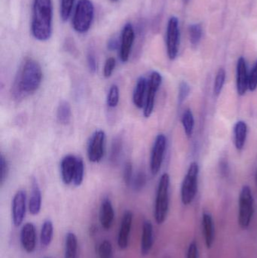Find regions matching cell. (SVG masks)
Returning <instances> with one entry per match:
<instances>
[{"label":"cell","instance_id":"1","mask_svg":"<svg viewBox=\"0 0 257 258\" xmlns=\"http://www.w3.org/2000/svg\"><path fill=\"white\" fill-rule=\"evenodd\" d=\"M42 71L40 64L33 59L24 60L15 77L12 93L16 100L23 99L33 95L40 87Z\"/></svg>","mask_w":257,"mask_h":258},{"label":"cell","instance_id":"2","mask_svg":"<svg viewBox=\"0 0 257 258\" xmlns=\"http://www.w3.org/2000/svg\"><path fill=\"white\" fill-rule=\"evenodd\" d=\"M52 0H33L31 32L33 37L45 42L52 34Z\"/></svg>","mask_w":257,"mask_h":258},{"label":"cell","instance_id":"3","mask_svg":"<svg viewBox=\"0 0 257 258\" xmlns=\"http://www.w3.org/2000/svg\"><path fill=\"white\" fill-rule=\"evenodd\" d=\"M95 17V6L92 0H78L72 18V27L78 33L90 30Z\"/></svg>","mask_w":257,"mask_h":258},{"label":"cell","instance_id":"4","mask_svg":"<svg viewBox=\"0 0 257 258\" xmlns=\"http://www.w3.org/2000/svg\"><path fill=\"white\" fill-rule=\"evenodd\" d=\"M169 186L170 177L167 173H164L158 182L154 209V217L158 224H162L167 218L169 208Z\"/></svg>","mask_w":257,"mask_h":258},{"label":"cell","instance_id":"5","mask_svg":"<svg viewBox=\"0 0 257 258\" xmlns=\"http://www.w3.org/2000/svg\"><path fill=\"white\" fill-rule=\"evenodd\" d=\"M199 171L198 164L196 162H192L181 187V200L185 206L191 204L197 194Z\"/></svg>","mask_w":257,"mask_h":258},{"label":"cell","instance_id":"6","mask_svg":"<svg viewBox=\"0 0 257 258\" xmlns=\"http://www.w3.org/2000/svg\"><path fill=\"white\" fill-rule=\"evenodd\" d=\"M254 207L252 191L248 186L245 185L241 189L239 197V213L238 224L242 229L249 227L253 218Z\"/></svg>","mask_w":257,"mask_h":258},{"label":"cell","instance_id":"7","mask_svg":"<svg viewBox=\"0 0 257 258\" xmlns=\"http://www.w3.org/2000/svg\"><path fill=\"white\" fill-rule=\"evenodd\" d=\"M179 21L175 16L170 17L168 20L166 32V47L167 56L173 60L178 57L180 46Z\"/></svg>","mask_w":257,"mask_h":258},{"label":"cell","instance_id":"8","mask_svg":"<svg viewBox=\"0 0 257 258\" xmlns=\"http://www.w3.org/2000/svg\"><path fill=\"white\" fill-rule=\"evenodd\" d=\"M106 134L104 131L94 132L88 144V157L90 162L96 163L102 160L105 153Z\"/></svg>","mask_w":257,"mask_h":258},{"label":"cell","instance_id":"9","mask_svg":"<svg viewBox=\"0 0 257 258\" xmlns=\"http://www.w3.org/2000/svg\"><path fill=\"white\" fill-rule=\"evenodd\" d=\"M161 82H162V77L161 74L156 71H153L148 80L147 92H146L144 107H143L144 117H149L153 112L155 95L159 89Z\"/></svg>","mask_w":257,"mask_h":258},{"label":"cell","instance_id":"10","mask_svg":"<svg viewBox=\"0 0 257 258\" xmlns=\"http://www.w3.org/2000/svg\"><path fill=\"white\" fill-rule=\"evenodd\" d=\"M167 139L164 135L160 134L155 138L151 152L150 171L153 175H156L159 172L162 165L164 153H165Z\"/></svg>","mask_w":257,"mask_h":258},{"label":"cell","instance_id":"11","mask_svg":"<svg viewBox=\"0 0 257 258\" xmlns=\"http://www.w3.org/2000/svg\"><path fill=\"white\" fill-rule=\"evenodd\" d=\"M134 39H135V33H134V27L131 23H127L122 29L120 48H119V58L123 63L129 60Z\"/></svg>","mask_w":257,"mask_h":258},{"label":"cell","instance_id":"12","mask_svg":"<svg viewBox=\"0 0 257 258\" xmlns=\"http://www.w3.org/2000/svg\"><path fill=\"white\" fill-rule=\"evenodd\" d=\"M27 210V195L25 191L19 190L14 196L12 200V221L14 225L18 227L25 218Z\"/></svg>","mask_w":257,"mask_h":258},{"label":"cell","instance_id":"13","mask_svg":"<svg viewBox=\"0 0 257 258\" xmlns=\"http://www.w3.org/2000/svg\"><path fill=\"white\" fill-rule=\"evenodd\" d=\"M133 214L130 211H126L122 217L118 234V246L122 250L126 249L129 243L130 234H131V227H132Z\"/></svg>","mask_w":257,"mask_h":258},{"label":"cell","instance_id":"14","mask_svg":"<svg viewBox=\"0 0 257 258\" xmlns=\"http://www.w3.org/2000/svg\"><path fill=\"white\" fill-rule=\"evenodd\" d=\"M20 239L23 248L27 253H32L35 251L36 246V227L32 223H27L23 226Z\"/></svg>","mask_w":257,"mask_h":258},{"label":"cell","instance_id":"15","mask_svg":"<svg viewBox=\"0 0 257 258\" xmlns=\"http://www.w3.org/2000/svg\"><path fill=\"white\" fill-rule=\"evenodd\" d=\"M249 75L247 74L245 59L240 57L237 63V92L241 96L245 95L248 89Z\"/></svg>","mask_w":257,"mask_h":258},{"label":"cell","instance_id":"16","mask_svg":"<svg viewBox=\"0 0 257 258\" xmlns=\"http://www.w3.org/2000/svg\"><path fill=\"white\" fill-rule=\"evenodd\" d=\"M78 158L72 155H68L62 159L60 162V172L62 180L65 184L69 185L73 181L75 166Z\"/></svg>","mask_w":257,"mask_h":258},{"label":"cell","instance_id":"17","mask_svg":"<svg viewBox=\"0 0 257 258\" xmlns=\"http://www.w3.org/2000/svg\"><path fill=\"white\" fill-rule=\"evenodd\" d=\"M115 213L113 204L108 198H105L101 203L100 209L99 219L101 227L105 230H109L113 227Z\"/></svg>","mask_w":257,"mask_h":258},{"label":"cell","instance_id":"18","mask_svg":"<svg viewBox=\"0 0 257 258\" xmlns=\"http://www.w3.org/2000/svg\"><path fill=\"white\" fill-rule=\"evenodd\" d=\"M154 242L153 226L149 221H145L142 227L141 254L147 255L152 249Z\"/></svg>","mask_w":257,"mask_h":258},{"label":"cell","instance_id":"19","mask_svg":"<svg viewBox=\"0 0 257 258\" xmlns=\"http://www.w3.org/2000/svg\"><path fill=\"white\" fill-rule=\"evenodd\" d=\"M31 192L29 200V211L33 215H37L42 207V192L36 178H32Z\"/></svg>","mask_w":257,"mask_h":258},{"label":"cell","instance_id":"20","mask_svg":"<svg viewBox=\"0 0 257 258\" xmlns=\"http://www.w3.org/2000/svg\"><path fill=\"white\" fill-rule=\"evenodd\" d=\"M147 86L148 80L144 77H140L137 80L133 92V102L137 108L141 109L144 107Z\"/></svg>","mask_w":257,"mask_h":258},{"label":"cell","instance_id":"21","mask_svg":"<svg viewBox=\"0 0 257 258\" xmlns=\"http://www.w3.org/2000/svg\"><path fill=\"white\" fill-rule=\"evenodd\" d=\"M247 125L244 121H238L234 126V142L237 150H241L245 144Z\"/></svg>","mask_w":257,"mask_h":258},{"label":"cell","instance_id":"22","mask_svg":"<svg viewBox=\"0 0 257 258\" xmlns=\"http://www.w3.org/2000/svg\"><path fill=\"white\" fill-rule=\"evenodd\" d=\"M202 224H203L205 244L208 248H211L214 242V227L212 216L210 214H204Z\"/></svg>","mask_w":257,"mask_h":258},{"label":"cell","instance_id":"23","mask_svg":"<svg viewBox=\"0 0 257 258\" xmlns=\"http://www.w3.org/2000/svg\"><path fill=\"white\" fill-rule=\"evenodd\" d=\"M78 239L75 233L69 232L65 240L64 258H77Z\"/></svg>","mask_w":257,"mask_h":258},{"label":"cell","instance_id":"24","mask_svg":"<svg viewBox=\"0 0 257 258\" xmlns=\"http://www.w3.org/2000/svg\"><path fill=\"white\" fill-rule=\"evenodd\" d=\"M54 236V226L50 220H45L42 224L40 232L41 245L43 247L49 246Z\"/></svg>","mask_w":257,"mask_h":258},{"label":"cell","instance_id":"25","mask_svg":"<svg viewBox=\"0 0 257 258\" xmlns=\"http://www.w3.org/2000/svg\"><path fill=\"white\" fill-rule=\"evenodd\" d=\"M72 116L70 104L67 101H61L57 110V119L59 123L67 125L70 122Z\"/></svg>","mask_w":257,"mask_h":258},{"label":"cell","instance_id":"26","mask_svg":"<svg viewBox=\"0 0 257 258\" xmlns=\"http://www.w3.org/2000/svg\"><path fill=\"white\" fill-rule=\"evenodd\" d=\"M122 148H123V141L122 137L116 136L112 143L111 151H110V162L113 165H116L119 162L122 153Z\"/></svg>","mask_w":257,"mask_h":258},{"label":"cell","instance_id":"27","mask_svg":"<svg viewBox=\"0 0 257 258\" xmlns=\"http://www.w3.org/2000/svg\"><path fill=\"white\" fill-rule=\"evenodd\" d=\"M182 124L184 132L188 138H191L194 130L195 119L193 112L190 109H187L184 111L182 116Z\"/></svg>","mask_w":257,"mask_h":258},{"label":"cell","instance_id":"28","mask_svg":"<svg viewBox=\"0 0 257 258\" xmlns=\"http://www.w3.org/2000/svg\"><path fill=\"white\" fill-rule=\"evenodd\" d=\"M190 40L193 46H196L200 42L202 37V27L200 24H193L189 27Z\"/></svg>","mask_w":257,"mask_h":258},{"label":"cell","instance_id":"29","mask_svg":"<svg viewBox=\"0 0 257 258\" xmlns=\"http://www.w3.org/2000/svg\"><path fill=\"white\" fill-rule=\"evenodd\" d=\"M119 102V89L116 85H113L109 90L107 98V104L110 108L117 107Z\"/></svg>","mask_w":257,"mask_h":258},{"label":"cell","instance_id":"30","mask_svg":"<svg viewBox=\"0 0 257 258\" xmlns=\"http://www.w3.org/2000/svg\"><path fill=\"white\" fill-rule=\"evenodd\" d=\"M74 3H75V0H61L60 18L63 22L67 21L70 17L72 9H73Z\"/></svg>","mask_w":257,"mask_h":258},{"label":"cell","instance_id":"31","mask_svg":"<svg viewBox=\"0 0 257 258\" xmlns=\"http://www.w3.org/2000/svg\"><path fill=\"white\" fill-rule=\"evenodd\" d=\"M84 162L81 158L77 159L76 166H75V174H74L73 183L75 186H80L84 179Z\"/></svg>","mask_w":257,"mask_h":258},{"label":"cell","instance_id":"32","mask_svg":"<svg viewBox=\"0 0 257 258\" xmlns=\"http://www.w3.org/2000/svg\"><path fill=\"white\" fill-rule=\"evenodd\" d=\"M225 80H226V71L223 68H220L217 72L215 82H214V93L216 96H218L221 93L222 89L225 84Z\"/></svg>","mask_w":257,"mask_h":258},{"label":"cell","instance_id":"33","mask_svg":"<svg viewBox=\"0 0 257 258\" xmlns=\"http://www.w3.org/2000/svg\"><path fill=\"white\" fill-rule=\"evenodd\" d=\"M98 257L99 258L113 257V245L110 240L102 241L98 246Z\"/></svg>","mask_w":257,"mask_h":258},{"label":"cell","instance_id":"34","mask_svg":"<svg viewBox=\"0 0 257 258\" xmlns=\"http://www.w3.org/2000/svg\"><path fill=\"white\" fill-rule=\"evenodd\" d=\"M146 183V176L143 171H140L137 173L134 177H133L132 183L131 186H132L134 190L139 192L142 190L144 187Z\"/></svg>","mask_w":257,"mask_h":258},{"label":"cell","instance_id":"35","mask_svg":"<svg viewBox=\"0 0 257 258\" xmlns=\"http://www.w3.org/2000/svg\"><path fill=\"white\" fill-rule=\"evenodd\" d=\"M190 92V87L188 83L183 81L180 83L179 93H178V104L181 105L188 97Z\"/></svg>","mask_w":257,"mask_h":258},{"label":"cell","instance_id":"36","mask_svg":"<svg viewBox=\"0 0 257 258\" xmlns=\"http://www.w3.org/2000/svg\"><path fill=\"white\" fill-rule=\"evenodd\" d=\"M116 61L114 57H109L106 60L104 68V76L105 78H110L116 68Z\"/></svg>","mask_w":257,"mask_h":258},{"label":"cell","instance_id":"37","mask_svg":"<svg viewBox=\"0 0 257 258\" xmlns=\"http://www.w3.org/2000/svg\"><path fill=\"white\" fill-rule=\"evenodd\" d=\"M133 166L131 162H128L125 164L124 168L123 178L126 186H131L133 180Z\"/></svg>","mask_w":257,"mask_h":258},{"label":"cell","instance_id":"38","mask_svg":"<svg viewBox=\"0 0 257 258\" xmlns=\"http://www.w3.org/2000/svg\"><path fill=\"white\" fill-rule=\"evenodd\" d=\"M257 88V60L249 74L248 89L250 92H254Z\"/></svg>","mask_w":257,"mask_h":258},{"label":"cell","instance_id":"39","mask_svg":"<svg viewBox=\"0 0 257 258\" xmlns=\"http://www.w3.org/2000/svg\"><path fill=\"white\" fill-rule=\"evenodd\" d=\"M0 171H1L0 182H1V184L3 185L4 182L6 181L8 177V173H9V164H8L7 160L3 154L1 155V158H0Z\"/></svg>","mask_w":257,"mask_h":258},{"label":"cell","instance_id":"40","mask_svg":"<svg viewBox=\"0 0 257 258\" xmlns=\"http://www.w3.org/2000/svg\"><path fill=\"white\" fill-rule=\"evenodd\" d=\"M88 68L92 74H95L98 71V61L94 51H89L87 55Z\"/></svg>","mask_w":257,"mask_h":258},{"label":"cell","instance_id":"41","mask_svg":"<svg viewBox=\"0 0 257 258\" xmlns=\"http://www.w3.org/2000/svg\"><path fill=\"white\" fill-rule=\"evenodd\" d=\"M199 250L196 242H193L189 246L187 251V258H198Z\"/></svg>","mask_w":257,"mask_h":258},{"label":"cell","instance_id":"42","mask_svg":"<svg viewBox=\"0 0 257 258\" xmlns=\"http://www.w3.org/2000/svg\"><path fill=\"white\" fill-rule=\"evenodd\" d=\"M119 48H120V45H119V41H118L116 38H113V39H110L108 42H107V48L110 51H116Z\"/></svg>","mask_w":257,"mask_h":258},{"label":"cell","instance_id":"43","mask_svg":"<svg viewBox=\"0 0 257 258\" xmlns=\"http://www.w3.org/2000/svg\"><path fill=\"white\" fill-rule=\"evenodd\" d=\"M255 183H256V186H257V169L256 171V174H255Z\"/></svg>","mask_w":257,"mask_h":258},{"label":"cell","instance_id":"44","mask_svg":"<svg viewBox=\"0 0 257 258\" xmlns=\"http://www.w3.org/2000/svg\"><path fill=\"white\" fill-rule=\"evenodd\" d=\"M110 1L113 2V3H116V2L119 1V0H110Z\"/></svg>","mask_w":257,"mask_h":258},{"label":"cell","instance_id":"45","mask_svg":"<svg viewBox=\"0 0 257 258\" xmlns=\"http://www.w3.org/2000/svg\"><path fill=\"white\" fill-rule=\"evenodd\" d=\"M184 3H188L189 2H190V0H184Z\"/></svg>","mask_w":257,"mask_h":258}]
</instances>
